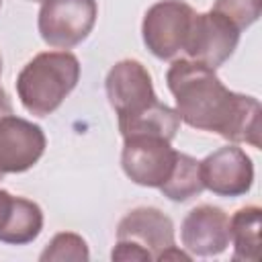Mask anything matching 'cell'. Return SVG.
<instances>
[{
  "label": "cell",
  "instance_id": "cell-7",
  "mask_svg": "<svg viewBox=\"0 0 262 262\" xmlns=\"http://www.w3.org/2000/svg\"><path fill=\"white\" fill-rule=\"evenodd\" d=\"M239 33L242 31L229 18L215 10L194 12L184 43V53L188 59L217 70L233 55L239 43Z\"/></svg>",
  "mask_w": 262,
  "mask_h": 262
},
{
  "label": "cell",
  "instance_id": "cell-10",
  "mask_svg": "<svg viewBox=\"0 0 262 262\" xmlns=\"http://www.w3.org/2000/svg\"><path fill=\"white\" fill-rule=\"evenodd\" d=\"M182 246L190 256H219L229 246V217L221 207L199 205L180 225Z\"/></svg>",
  "mask_w": 262,
  "mask_h": 262
},
{
  "label": "cell",
  "instance_id": "cell-18",
  "mask_svg": "<svg viewBox=\"0 0 262 262\" xmlns=\"http://www.w3.org/2000/svg\"><path fill=\"white\" fill-rule=\"evenodd\" d=\"M111 258L113 260H121V262H129V260L149 262V260H154L151 254L143 246H139V244H135L131 239H117V244H115V248L111 252Z\"/></svg>",
  "mask_w": 262,
  "mask_h": 262
},
{
  "label": "cell",
  "instance_id": "cell-1",
  "mask_svg": "<svg viewBox=\"0 0 262 262\" xmlns=\"http://www.w3.org/2000/svg\"><path fill=\"white\" fill-rule=\"evenodd\" d=\"M166 84L180 121L199 131H213L231 143L260 147V102L229 90L215 70L188 57L174 59Z\"/></svg>",
  "mask_w": 262,
  "mask_h": 262
},
{
  "label": "cell",
  "instance_id": "cell-15",
  "mask_svg": "<svg viewBox=\"0 0 262 262\" xmlns=\"http://www.w3.org/2000/svg\"><path fill=\"white\" fill-rule=\"evenodd\" d=\"M178 127H180V117H178L176 108H172V106H168V104L158 100L145 113H141L139 117H135L129 123L121 125L119 131H121L123 137L149 133V135H160V137L172 141L176 137Z\"/></svg>",
  "mask_w": 262,
  "mask_h": 262
},
{
  "label": "cell",
  "instance_id": "cell-8",
  "mask_svg": "<svg viewBox=\"0 0 262 262\" xmlns=\"http://www.w3.org/2000/svg\"><path fill=\"white\" fill-rule=\"evenodd\" d=\"M47 145L45 133L33 121L16 115L0 119V180L6 174L31 170L43 156Z\"/></svg>",
  "mask_w": 262,
  "mask_h": 262
},
{
  "label": "cell",
  "instance_id": "cell-22",
  "mask_svg": "<svg viewBox=\"0 0 262 262\" xmlns=\"http://www.w3.org/2000/svg\"><path fill=\"white\" fill-rule=\"evenodd\" d=\"M33 2H43V0H33Z\"/></svg>",
  "mask_w": 262,
  "mask_h": 262
},
{
  "label": "cell",
  "instance_id": "cell-5",
  "mask_svg": "<svg viewBox=\"0 0 262 262\" xmlns=\"http://www.w3.org/2000/svg\"><path fill=\"white\" fill-rule=\"evenodd\" d=\"M106 98L117 113L119 127L145 113L158 102L151 76L147 68L137 59L117 61L104 80Z\"/></svg>",
  "mask_w": 262,
  "mask_h": 262
},
{
  "label": "cell",
  "instance_id": "cell-6",
  "mask_svg": "<svg viewBox=\"0 0 262 262\" xmlns=\"http://www.w3.org/2000/svg\"><path fill=\"white\" fill-rule=\"evenodd\" d=\"M123 139L121 166L127 178L139 186L160 188L168 180L178 151L160 135L139 133Z\"/></svg>",
  "mask_w": 262,
  "mask_h": 262
},
{
  "label": "cell",
  "instance_id": "cell-4",
  "mask_svg": "<svg viewBox=\"0 0 262 262\" xmlns=\"http://www.w3.org/2000/svg\"><path fill=\"white\" fill-rule=\"evenodd\" d=\"M194 8L184 0H160L151 4L141 23L145 47L158 59H174L184 51Z\"/></svg>",
  "mask_w": 262,
  "mask_h": 262
},
{
  "label": "cell",
  "instance_id": "cell-2",
  "mask_svg": "<svg viewBox=\"0 0 262 262\" xmlns=\"http://www.w3.org/2000/svg\"><path fill=\"white\" fill-rule=\"evenodd\" d=\"M80 80V61L74 53L43 51L25 63L16 76V94L27 113L47 117L61 106Z\"/></svg>",
  "mask_w": 262,
  "mask_h": 262
},
{
  "label": "cell",
  "instance_id": "cell-14",
  "mask_svg": "<svg viewBox=\"0 0 262 262\" xmlns=\"http://www.w3.org/2000/svg\"><path fill=\"white\" fill-rule=\"evenodd\" d=\"M205 190L203 178H201V162L194 160L188 154L178 151L176 154V164L168 176V180L160 186V192L174 201V203H184Z\"/></svg>",
  "mask_w": 262,
  "mask_h": 262
},
{
  "label": "cell",
  "instance_id": "cell-12",
  "mask_svg": "<svg viewBox=\"0 0 262 262\" xmlns=\"http://www.w3.org/2000/svg\"><path fill=\"white\" fill-rule=\"evenodd\" d=\"M260 219H262V211L256 205L237 209L229 219V242H233V260H244V262L258 260Z\"/></svg>",
  "mask_w": 262,
  "mask_h": 262
},
{
  "label": "cell",
  "instance_id": "cell-3",
  "mask_svg": "<svg viewBox=\"0 0 262 262\" xmlns=\"http://www.w3.org/2000/svg\"><path fill=\"white\" fill-rule=\"evenodd\" d=\"M96 16V0H43L37 29L49 47L68 51L92 33Z\"/></svg>",
  "mask_w": 262,
  "mask_h": 262
},
{
  "label": "cell",
  "instance_id": "cell-23",
  "mask_svg": "<svg viewBox=\"0 0 262 262\" xmlns=\"http://www.w3.org/2000/svg\"><path fill=\"white\" fill-rule=\"evenodd\" d=\"M0 6H2V0H0Z\"/></svg>",
  "mask_w": 262,
  "mask_h": 262
},
{
  "label": "cell",
  "instance_id": "cell-16",
  "mask_svg": "<svg viewBox=\"0 0 262 262\" xmlns=\"http://www.w3.org/2000/svg\"><path fill=\"white\" fill-rule=\"evenodd\" d=\"M88 258H90V252H88L86 239L72 231L55 233L39 256L41 262H63V260L86 262Z\"/></svg>",
  "mask_w": 262,
  "mask_h": 262
},
{
  "label": "cell",
  "instance_id": "cell-17",
  "mask_svg": "<svg viewBox=\"0 0 262 262\" xmlns=\"http://www.w3.org/2000/svg\"><path fill=\"white\" fill-rule=\"evenodd\" d=\"M211 10L223 14L239 31H244L258 20L262 10V0H215Z\"/></svg>",
  "mask_w": 262,
  "mask_h": 262
},
{
  "label": "cell",
  "instance_id": "cell-20",
  "mask_svg": "<svg viewBox=\"0 0 262 262\" xmlns=\"http://www.w3.org/2000/svg\"><path fill=\"white\" fill-rule=\"evenodd\" d=\"M6 115H12V102L6 94V90L0 86V119L6 117Z\"/></svg>",
  "mask_w": 262,
  "mask_h": 262
},
{
  "label": "cell",
  "instance_id": "cell-21",
  "mask_svg": "<svg viewBox=\"0 0 262 262\" xmlns=\"http://www.w3.org/2000/svg\"><path fill=\"white\" fill-rule=\"evenodd\" d=\"M0 74H2V57H0Z\"/></svg>",
  "mask_w": 262,
  "mask_h": 262
},
{
  "label": "cell",
  "instance_id": "cell-13",
  "mask_svg": "<svg viewBox=\"0 0 262 262\" xmlns=\"http://www.w3.org/2000/svg\"><path fill=\"white\" fill-rule=\"evenodd\" d=\"M43 229V211L35 201L14 196L10 217L0 231V242L2 244H12V246H25L31 244L33 239L39 237Z\"/></svg>",
  "mask_w": 262,
  "mask_h": 262
},
{
  "label": "cell",
  "instance_id": "cell-19",
  "mask_svg": "<svg viewBox=\"0 0 262 262\" xmlns=\"http://www.w3.org/2000/svg\"><path fill=\"white\" fill-rule=\"evenodd\" d=\"M12 203H14V196H12L8 190H2V188H0V231L4 229V225H6L8 217H10Z\"/></svg>",
  "mask_w": 262,
  "mask_h": 262
},
{
  "label": "cell",
  "instance_id": "cell-11",
  "mask_svg": "<svg viewBox=\"0 0 262 262\" xmlns=\"http://www.w3.org/2000/svg\"><path fill=\"white\" fill-rule=\"evenodd\" d=\"M117 239H131L143 246L154 260H160L174 244V223L156 207H137L117 225Z\"/></svg>",
  "mask_w": 262,
  "mask_h": 262
},
{
  "label": "cell",
  "instance_id": "cell-9",
  "mask_svg": "<svg viewBox=\"0 0 262 262\" xmlns=\"http://www.w3.org/2000/svg\"><path fill=\"white\" fill-rule=\"evenodd\" d=\"M203 186L217 196H242L252 188L254 164L235 143L209 154L201 162Z\"/></svg>",
  "mask_w": 262,
  "mask_h": 262
}]
</instances>
